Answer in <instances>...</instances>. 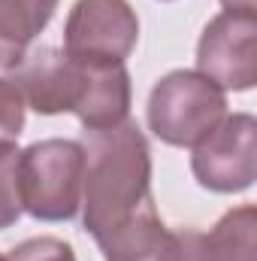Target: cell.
Masks as SVG:
<instances>
[{"label": "cell", "mask_w": 257, "mask_h": 261, "mask_svg": "<svg viewBox=\"0 0 257 261\" xmlns=\"http://www.w3.org/2000/svg\"><path fill=\"white\" fill-rule=\"evenodd\" d=\"M82 225L94 240L151 200V149L136 122L82 130Z\"/></svg>", "instance_id": "6da1fadb"}, {"label": "cell", "mask_w": 257, "mask_h": 261, "mask_svg": "<svg viewBox=\"0 0 257 261\" xmlns=\"http://www.w3.org/2000/svg\"><path fill=\"white\" fill-rule=\"evenodd\" d=\"M85 152L79 140H37L18 152L21 210L37 222H70L82 206Z\"/></svg>", "instance_id": "7a4b0ae2"}, {"label": "cell", "mask_w": 257, "mask_h": 261, "mask_svg": "<svg viewBox=\"0 0 257 261\" xmlns=\"http://www.w3.org/2000/svg\"><path fill=\"white\" fill-rule=\"evenodd\" d=\"M227 116V91L197 70L160 76L148 94L145 119L151 134L176 149H194Z\"/></svg>", "instance_id": "3957f363"}, {"label": "cell", "mask_w": 257, "mask_h": 261, "mask_svg": "<svg viewBox=\"0 0 257 261\" xmlns=\"http://www.w3.org/2000/svg\"><path fill=\"white\" fill-rule=\"evenodd\" d=\"M194 179L215 195H239L257 176V122L251 113H227L224 122L194 146Z\"/></svg>", "instance_id": "277c9868"}, {"label": "cell", "mask_w": 257, "mask_h": 261, "mask_svg": "<svg viewBox=\"0 0 257 261\" xmlns=\"http://www.w3.org/2000/svg\"><path fill=\"white\" fill-rule=\"evenodd\" d=\"M139 40L127 0H76L64 24V52L79 61L124 64Z\"/></svg>", "instance_id": "5b68a950"}, {"label": "cell", "mask_w": 257, "mask_h": 261, "mask_svg": "<svg viewBox=\"0 0 257 261\" xmlns=\"http://www.w3.org/2000/svg\"><path fill=\"white\" fill-rule=\"evenodd\" d=\"M197 73L221 91H251L257 85V12H218L200 34Z\"/></svg>", "instance_id": "8992f818"}, {"label": "cell", "mask_w": 257, "mask_h": 261, "mask_svg": "<svg viewBox=\"0 0 257 261\" xmlns=\"http://www.w3.org/2000/svg\"><path fill=\"white\" fill-rule=\"evenodd\" d=\"M24 103L40 116H61L82 107L88 91V61L70 58L58 46H40L24 55V61L9 76Z\"/></svg>", "instance_id": "52a82bcc"}, {"label": "cell", "mask_w": 257, "mask_h": 261, "mask_svg": "<svg viewBox=\"0 0 257 261\" xmlns=\"http://www.w3.org/2000/svg\"><path fill=\"white\" fill-rule=\"evenodd\" d=\"M182 261H257V210L242 203L227 210L209 231H176Z\"/></svg>", "instance_id": "ba28073f"}, {"label": "cell", "mask_w": 257, "mask_h": 261, "mask_svg": "<svg viewBox=\"0 0 257 261\" xmlns=\"http://www.w3.org/2000/svg\"><path fill=\"white\" fill-rule=\"evenodd\" d=\"M97 246L106 261H182L179 237L160 222L154 200L139 206L124 225L97 240Z\"/></svg>", "instance_id": "9c48e42d"}, {"label": "cell", "mask_w": 257, "mask_h": 261, "mask_svg": "<svg viewBox=\"0 0 257 261\" xmlns=\"http://www.w3.org/2000/svg\"><path fill=\"white\" fill-rule=\"evenodd\" d=\"M130 97H133V85L127 67L88 61V91L82 107L76 110V119L82 122L85 130L121 125L130 116Z\"/></svg>", "instance_id": "30bf717a"}, {"label": "cell", "mask_w": 257, "mask_h": 261, "mask_svg": "<svg viewBox=\"0 0 257 261\" xmlns=\"http://www.w3.org/2000/svg\"><path fill=\"white\" fill-rule=\"evenodd\" d=\"M58 0H0V73L15 70L49 28Z\"/></svg>", "instance_id": "8fae6325"}, {"label": "cell", "mask_w": 257, "mask_h": 261, "mask_svg": "<svg viewBox=\"0 0 257 261\" xmlns=\"http://www.w3.org/2000/svg\"><path fill=\"white\" fill-rule=\"evenodd\" d=\"M18 197V146H0V231L12 228L21 219Z\"/></svg>", "instance_id": "7c38bea8"}, {"label": "cell", "mask_w": 257, "mask_h": 261, "mask_svg": "<svg viewBox=\"0 0 257 261\" xmlns=\"http://www.w3.org/2000/svg\"><path fill=\"white\" fill-rule=\"evenodd\" d=\"M24 97L9 76H0V146L18 143L24 130Z\"/></svg>", "instance_id": "4fadbf2b"}, {"label": "cell", "mask_w": 257, "mask_h": 261, "mask_svg": "<svg viewBox=\"0 0 257 261\" xmlns=\"http://www.w3.org/2000/svg\"><path fill=\"white\" fill-rule=\"evenodd\" d=\"M6 261H76V252L67 240L58 237H30L24 243H18L9 255H3Z\"/></svg>", "instance_id": "5bb4252c"}, {"label": "cell", "mask_w": 257, "mask_h": 261, "mask_svg": "<svg viewBox=\"0 0 257 261\" xmlns=\"http://www.w3.org/2000/svg\"><path fill=\"white\" fill-rule=\"evenodd\" d=\"M221 6L233 12H257V0H221Z\"/></svg>", "instance_id": "9a60e30c"}, {"label": "cell", "mask_w": 257, "mask_h": 261, "mask_svg": "<svg viewBox=\"0 0 257 261\" xmlns=\"http://www.w3.org/2000/svg\"><path fill=\"white\" fill-rule=\"evenodd\" d=\"M0 261H6V258H3V255H0Z\"/></svg>", "instance_id": "2e32d148"}]
</instances>
